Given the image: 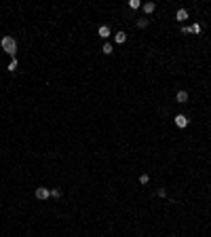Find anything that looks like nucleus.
I'll return each instance as SVG.
<instances>
[{
	"label": "nucleus",
	"instance_id": "12",
	"mask_svg": "<svg viewBox=\"0 0 211 237\" xmlns=\"http://www.w3.org/2000/svg\"><path fill=\"white\" fill-rule=\"evenodd\" d=\"M148 180H150L148 174H141V176H140V182H141V184H148Z\"/></svg>",
	"mask_w": 211,
	"mask_h": 237
},
{
	"label": "nucleus",
	"instance_id": "5",
	"mask_svg": "<svg viewBox=\"0 0 211 237\" xmlns=\"http://www.w3.org/2000/svg\"><path fill=\"white\" fill-rule=\"evenodd\" d=\"M175 19H177V21H186V19H188V11H186V9H179L175 13Z\"/></svg>",
	"mask_w": 211,
	"mask_h": 237
},
{
	"label": "nucleus",
	"instance_id": "13",
	"mask_svg": "<svg viewBox=\"0 0 211 237\" xmlns=\"http://www.w3.org/2000/svg\"><path fill=\"white\" fill-rule=\"evenodd\" d=\"M129 7L131 9H140V0H129Z\"/></svg>",
	"mask_w": 211,
	"mask_h": 237
},
{
	"label": "nucleus",
	"instance_id": "11",
	"mask_svg": "<svg viewBox=\"0 0 211 237\" xmlns=\"http://www.w3.org/2000/svg\"><path fill=\"white\" fill-rule=\"evenodd\" d=\"M51 197H53V199H59V197H61V191H59V188H53V191H51Z\"/></svg>",
	"mask_w": 211,
	"mask_h": 237
},
{
	"label": "nucleus",
	"instance_id": "3",
	"mask_svg": "<svg viewBox=\"0 0 211 237\" xmlns=\"http://www.w3.org/2000/svg\"><path fill=\"white\" fill-rule=\"evenodd\" d=\"M175 125L179 127V129H184L186 125H188V116H186V114H177L175 116Z\"/></svg>",
	"mask_w": 211,
	"mask_h": 237
},
{
	"label": "nucleus",
	"instance_id": "1",
	"mask_svg": "<svg viewBox=\"0 0 211 237\" xmlns=\"http://www.w3.org/2000/svg\"><path fill=\"white\" fill-rule=\"evenodd\" d=\"M0 47H2V51L11 55L13 59H15V55H17V40L13 38V36H4L2 40H0Z\"/></svg>",
	"mask_w": 211,
	"mask_h": 237
},
{
	"label": "nucleus",
	"instance_id": "6",
	"mask_svg": "<svg viewBox=\"0 0 211 237\" xmlns=\"http://www.w3.org/2000/svg\"><path fill=\"white\" fill-rule=\"evenodd\" d=\"M97 34L101 36V38H108V36L112 34V32H110V28H108V26H101L99 30H97Z\"/></svg>",
	"mask_w": 211,
	"mask_h": 237
},
{
	"label": "nucleus",
	"instance_id": "2",
	"mask_svg": "<svg viewBox=\"0 0 211 237\" xmlns=\"http://www.w3.org/2000/svg\"><path fill=\"white\" fill-rule=\"evenodd\" d=\"M51 197V191L47 188V186H38L36 188V199H40V201H47Z\"/></svg>",
	"mask_w": 211,
	"mask_h": 237
},
{
	"label": "nucleus",
	"instance_id": "14",
	"mask_svg": "<svg viewBox=\"0 0 211 237\" xmlns=\"http://www.w3.org/2000/svg\"><path fill=\"white\" fill-rule=\"evenodd\" d=\"M148 26V19H140V21H137V28H146Z\"/></svg>",
	"mask_w": 211,
	"mask_h": 237
},
{
	"label": "nucleus",
	"instance_id": "15",
	"mask_svg": "<svg viewBox=\"0 0 211 237\" xmlns=\"http://www.w3.org/2000/svg\"><path fill=\"white\" fill-rule=\"evenodd\" d=\"M190 30H192V34H199V32H201V26H199V23H194Z\"/></svg>",
	"mask_w": 211,
	"mask_h": 237
},
{
	"label": "nucleus",
	"instance_id": "4",
	"mask_svg": "<svg viewBox=\"0 0 211 237\" xmlns=\"http://www.w3.org/2000/svg\"><path fill=\"white\" fill-rule=\"evenodd\" d=\"M177 104H186L188 102V91H177Z\"/></svg>",
	"mask_w": 211,
	"mask_h": 237
},
{
	"label": "nucleus",
	"instance_id": "10",
	"mask_svg": "<svg viewBox=\"0 0 211 237\" xmlns=\"http://www.w3.org/2000/svg\"><path fill=\"white\" fill-rule=\"evenodd\" d=\"M17 66H19V62H17V59H13V62L9 64V68H7V70H9V72H15V70H17Z\"/></svg>",
	"mask_w": 211,
	"mask_h": 237
},
{
	"label": "nucleus",
	"instance_id": "9",
	"mask_svg": "<svg viewBox=\"0 0 211 237\" xmlns=\"http://www.w3.org/2000/svg\"><path fill=\"white\" fill-rule=\"evenodd\" d=\"M101 51H104V53H106V55H110V53L114 51V49H112V44H110V43H106V44H104V47H101Z\"/></svg>",
	"mask_w": 211,
	"mask_h": 237
},
{
	"label": "nucleus",
	"instance_id": "8",
	"mask_svg": "<svg viewBox=\"0 0 211 237\" xmlns=\"http://www.w3.org/2000/svg\"><path fill=\"white\" fill-rule=\"evenodd\" d=\"M154 9H156V4H154V2H146V4H144V13H154Z\"/></svg>",
	"mask_w": 211,
	"mask_h": 237
},
{
	"label": "nucleus",
	"instance_id": "16",
	"mask_svg": "<svg viewBox=\"0 0 211 237\" xmlns=\"http://www.w3.org/2000/svg\"><path fill=\"white\" fill-rule=\"evenodd\" d=\"M156 195H158V197H165V195H167V191H165V188H158Z\"/></svg>",
	"mask_w": 211,
	"mask_h": 237
},
{
	"label": "nucleus",
	"instance_id": "7",
	"mask_svg": "<svg viewBox=\"0 0 211 237\" xmlns=\"http://www.w3.org/2000/svg\"><path fill=\"white\" fill-rule=\"evenodd\" d=\"M125 40H127V34H125V32H118V34H114V43L123 44Z\"/></svg>",
	"mask_w": 211,
	"mask_h": 237
},
{
	"label": "nucleus",
	"instance_id": "17",
	"mask_svg": "<svg viewBox=\"0 0 211 237\" xmlns=\"http://www.w3.org/2000/svg\"><path fill=\"white\" fill-rule=\"evenodd\" d=\"M190 32H192V30H190L188 26H184V28H182V34H190Z\"/></svg>",
	"mask_w": 211,
	"mask_h": 237
}]
</instances>
